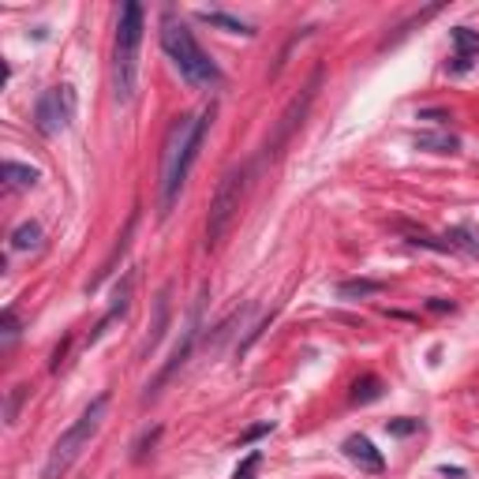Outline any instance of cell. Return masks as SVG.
<instances>
[{
  "label": "cell",
  "instance_id": "cell-1",
  "mask_svg": "<svg viewBox=\"0 0 479 479\" xmlns=\"http://www.w3.org/2000/svg\"><path fill=\"white\" fill-rule=\"evenodd\" d=\"M217 105H206L199 116L180 120L176 127L169 132V146H165V172H161V217L172 214V206L180 199V188L188 180L191 165L199 161V150L206 143V132L214 124Z\"/></svg>",
  "mask_w": 479,
  "mask_h": 479
},
{
  "label": "cell",
  "instance_id": "cell-2",
  "mask_svg": "<svg viewBox=\"0 0 479 479\" xmlns=\"http://www.w3.org/2000/svg\"><path fill=\"white\" fill-rule=\"evenodd\" d=\"M146 15L143 4L127 0L116 19V49H113V90L120 105H132L139 90V46H143Z\"/></svg>",
  "mask_w": 479,
  "mask_h": 479
},
{
  "label": "cell",
  "instance_id": "cell-3",
  "mask_svg": "<svg viewBox=\"0 0 479 479\" xmlns=\"http://www.w3.org/2000/svg\"><path fill=\"white\" fill-rule=\"evenodd\" d=\"M161 49L169 53V60L176 64L191 86H210V90L221 86V68L210 60V53L195 41V34L172 12H165V19H161Z\"/></svg>",
  "mask_w": 479,
  "mask_h": 479
},
{
  "label": "cell",
  "instance_id": "cell-4",
  "mask_svg": "<svg viewBox=\"0 0 479 479\" xmlns=\"http://www.w3.org/2000/svg\"><path fill=\"white\" fill-rule=\"evenodd\" d=\"M105 408H109V394H97V397L90 401V405L83 408V416L75 419L57 442H53V450H49V457H46V464H41V479H64V475L71 472V464L83 457V450L90 445V438L97 434V427H102Z\"/></svg>",
  "mask_w": 479,
  "mask_h": 479
},
{
  "label": "cell",
  "instance_id": "cell-5",
  "mask_svg": "<svg viewBox=\"0 0 479 479\" xmlns=\"http://www.w3.org/2000/svg\"><path fill=\"white\" fill-rule=\"evenodd\" d=\"M247 172H251L247 165H236L217 180V191L210 199V214H206V251H214V247L225 240V232L232 228L240 199H244V188H247Z\"/></svg>",
  "mask_w": 479,
  "mask_h": 479
},
{
  "label": "cell",
  "instance_id": "cell-6",
  "mask_svg": "<svg viewBox=\"0 0 479 479\" xmlns=\"http://www.w3.org/2000/svg\"><path fill=\"white\" fill-rule=\"evenodd\" d=\"M71 120H75V90H71L68 83L53 86V90H46V94L38 97V105H34V127L46 139L68 132Z\"/></svg>",
  "mask_w": 479,
  "mask_h": 479
},
{
  "label": "cell",
  "instance_id": "cell-7",
  "mask_svg": "<svg viewBox=\"0 0 479 479\" xmlns=\"http://www.w3.org/2000/svg\"><path fill=\"white\" fill-rule=\"evenodd\" d=\"M319 83H322V68H314V71H311V79H307V86H303V90L289 102L285 113H281L277 132H274V139L266 143V158H270V154H277V150L289 143V135L303 124V116H307V109H311V102H314V94H319Z\"/></svg>",
  "mask_w": 479,
  "mask_h": 479
},
{
  "label": "cell",
  "instance_id": "cell-8",
  "mask_svg": "<svg viewBox=\"0 0 479 479\" xmlns=\"http://www.w3.org/2000/svg\"><path fill=\"white\" fill-rule=\"evenodd\" d=\"M195 341H199V303H195V307H191V319H188V326H183V337H180V345L172 348L169 363L161 367V371H158V378H154V382L146 386V394H143V405H150V401H154V397L161 394V386H165L169 378L176 375L180 367H183V363H188V359H191V348H195Z\"/></svg>",
  "mask_w": 479,
  "mask_h": 479
},
{
  "label": "cell",
  "instance_id": "cell-9",
  "mask_svg": "<svg viewBox=\"0 0 479 479\" xmlns=\"http://www.w3.org/2000/svg\"><path fill=\"white\" fill-rule=\"evenodd\" d=\"M169 322H172V285H165V289L158 292V300H154V326H150L146 341L139 345V356H150V352L161 345V337H165Z\"/></svg>",
  "mask_w": 479,
  "mask_h": 479
},
{
  "label": "cell",
  "instance_id": "cell-10",
  "mask_svg": "<svg viewBox=\"0 0 479 479\" xmlns=\"http://www.w3.org/2000/svg\"><path fill=\"white\" fill-rule=\"evenodd\" d=\"M345 457H348V461H356L363 472H371V475L386 472V457L378 453L371 445V438H363V434H348V438H345Z\"/></svg>",
  "mask_w": 479,
  "mask_h": 479
},
{
  "label": "cell",
  "instance_id": "cell-11",
  "mask_svg": "<svg viewBox=\"0 0 479 479\" xmlns=\"http://www.w3.org/2000/svg\"><path fill=\"white\" fill-rule=\"evenodd\" d=\"M132 281H135V277H132V274H127V277H124V285H120V289L113 292V307H109V311H105V319H102V322H97V330L90 333V345H94V341H97V337H102V333L109 330V322H113V319H120V314H124V311H127V303H132Z\"/></svg>",
  "mask_w": 479,
  "mask_h": 479
},
{
  "label": "cell",
  "instance_id": "cell-12",
  "mask_svg": "<svg viewBox=\"0 0 479 479\" xmlns=\"http://www.w3.org/2000/svg\"><path fill=\"white\" fill-rule=\"evenodd\" d=\"M195 15H199V23H210L217 30H225V34H247V38L255 34L244 19H236V15H228V12H217V8H214V12H210V8H202V12H195Z\"/></svg>",
  "mask_w": 479,
  "mask_h": 479
},
{
  "label": "cell",
  "instance_id": "cell-13",
  "mask_svg": "<svg viewBox=\"0 0 479 479\" xmlns=\"http://www.w3.org/2000/svg\"><path fill=\"white\" fill-rule=\"evenodd\" d=\"M4 180L12 183V188H34V183L41 180V172L34 165H19V161H4Z\"/></svg>",
  "mask_w": 479,
  "mask_h": 479
},
{
  "label": "cell",
  "instance_id": "cell-14",
  "mask_svg": "<svg viewBox=\"0 0 479 479\" xmlns=\"http://www.w3.org/2000/svg\"><path fill=\"white\" fill-rule=\"evenodd\" d=\"M386 285L382 281H371V277H352V281H341L337 285V296H345V300H356V296H378Z\"/></svg>",
  "mask_w": 479,
  "mask_h": 479
},
{
  "label": "cell",
  "instance_id": "cell-15",
  "mask_svg": "<svg viewBox=\"0 0 479 479\" xmlns=\"http://www.w3.org/2000/svg\"><path fill=\"white\" fill-rule=\"evenodd\" d=\"M416 150H431V154H457L461 139L457 135H416Z\"/></svg>",
  "mask_w": 479,
  "mask_h": 479
},
{
  "label": "cell",
  "instance_id": "cell-16",
  "mask_svg": "<svg viewBox=\"0 0 479 479\" xmlns=\"http://www.w3.org/2000/svg\"><path fill=\"white\" fill-rule=\"evenodd\" d=\"M12 247H15V251H34V247H41V225L38 221H23L12 232Z\"/></svg>",
  "mask_w": 479,
  "mask_h": 479
},
{
  "label": "cell",
  "instance_id": "cell-17",
  "mask_svg": "<svg viewBox=\"0 0 479 479\" xmlns=\"http://www.w3.org/2000/svg\"><path fill=\"white\" fill-rule=\"evenodd\" d=\"M378 397H382V378L378 375H363L352 386V405H371V401H378Z\"/></svg>",
  "mask_w": 479,
  "mask_h": 479
},
{
  "label": "cell",
  "instance_id": "cell-18",
  "mask_svg": "<svg viewBox=\"0 0 479 479\" xmlns=\"http://www.w3.org/2000/svg\"><path fill=\"white\" fill-rule=\"evenodd\" d=\"M453 46H457V53H461V57H475V53H479V30H472V27H453Z\"/></svg>",
  "mask_w": 479,
  "mask_h": 479
},
{
  "label": "cell",
  "instance_id": "cell-19",
  "mask_svg": "<svg viewBox=\"0 0 479 479\" xmlns=\"http://www.w3.org/2000/svg\"><path fill=\"white\" fill-rule=\"evenodd\" d=\"M23 397H27V386H15L12 394H8V408H4V419H8V427L19 419V405H23Z\"/></svg>",
  "mask_w": 479,
  "mask_h": 479
},
{
  "label": "cell",
  "instance_id": "cell-20",
  "mask_svg": "<svg viewBox=\"0 0 479 479\" xmlns=\"http://www.w3.org/2000/svg\"><path fill=\"white\" fill-rule=\"evenodd\" d=\"M386 431H389V434H397V438H408V434H416V431H419V419H408V416L389 419V423H386Z\"/></svg>",
  "mask_w": 479,
  "mask_h": 479
},
{
  "label": "cell",
  "instance_id": "cell-21",
  "mask_svg": "<svg viewBox=\"0 0 479 479\" xmlns=\"http://www.w3.org/2000/svg\"><path fill=\"white\" fill-rule=\"evenodd\" d=\"M15 341H19V314L8 307V311H4V352H8Z\"/></svg>",
  "mask_w": 479,
  "mask_h": 479
},
{
  "label": "cell",
  "instance_id": "cell-22",
  "mask_svg": "<svg viewBox=\"0 0 479 479\" xmlns=\"http://www.w3.org/2000/svg\"><path fill=\"white\" fill-rule=\"evenodd\" d=\"M258 461H263V453H258V450H255V453H247V457H244V464L236 468V475H232V479H255Z\"/></svg>",
  "mask_w": 479,
  "mask_h": 479
},
{
  "label": "cell",
  "instance_id": "cell-23",
  "mask_svg": "<svg viewBox=\"0 0 479 479\" xmlns=\"http://www.w3.org/2000/svg\"><path fill=\"white\" fill-rule=\"evenodd\" d=\"M270 431H274V423H258V427L244 431V438H240V445H251L255 438H263V434H270Z\"/></svg>",
  "mask_w": 479,
  "mask_h": 479
},
{
  "label": "cell",
  "instance_id": "cell-24",
  "mask_svg": "<svg viewBox=\"0 0 479 479\" xmlns=\"http://www.w3.org/2000/svg\"><path fill=\"white\" fill-rule=\"evenodd\" d=\"M468 68H472V57H461V53L453 57V64H445V71H450V75H464Z\"/></svg>",
  "mask_w": 479,
  "mask_h": 479
},
{
  "label": "cell",
  "instance_id": "cell-25",
  "mask_svg": "<svg viewBox=\"0 0 479 479\" xmlns=\"http://www.w3.org/2000/svg\"><path fill=\"white\" fill-rule=\"evenodd\" d=\"M416 120H434V124H442V120H450V113H445V109H419Z\"/></svg>",
  "mask_w": 479,
  "mask_h": 479
},
{
  "label": "cell",
  "instance_id": "cell-26",
  "mask_svg": "<svg viewBox=\"0 0 479 479\" xmlns=\"http://www.w3.org/2000/svg\"><path fill=\"white\" fill-rule=\"evenodd\" d=\"M158 438H161V427H154V431H150V434H146L143 442H139V450H135V457H146V450H150V445H154Z\"/></svg>",
  "mask_w": 479,
  "mask_h": 479
},
{
  "label": "cell",
  "instance_id": "cell-27",
  "mask_svg": "<svg viewBox=\"0 0 479 479\" xmlns=\"http://www.w3.org/2000/svg\"><path fill=\"white\" fill-rule=\"evenodd\" d=\"M438 472H442V475H453V479H461V475H464V468H450V464H442Z\"/></svg>",
  "mask_w": 479,
  "mask_h": 479
},
{
  "label": "cell",
  "instance_id": "cell-28",
  "mask_svg": "<svg viewBox=\"0 0 479 479\" xmlns=\"http://www.w3.org/2000/svg\"><path fill=\"white\" fill-rule=\"evenodd\" d=\"M427 307H431V311H453V303H445V300H431Z\"/></svg>",
  "mask_w": 479,
  "mask_h": 479
}]
</instances>
